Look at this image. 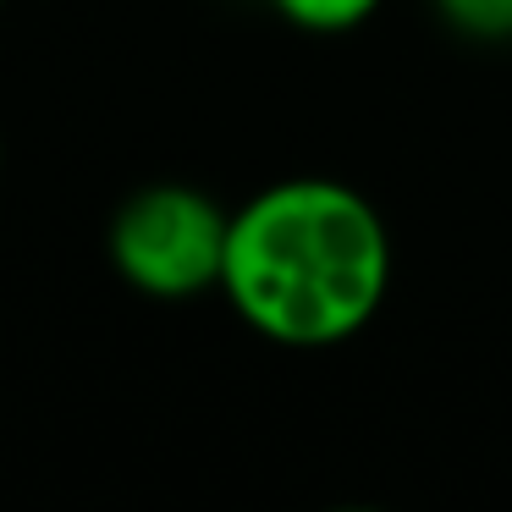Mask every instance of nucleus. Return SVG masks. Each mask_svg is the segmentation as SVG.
I'll return each instance as SVG.
<instances>
[{"instance_id": "nucleus-1", "label": "nucleus", "mask_w": 512, "mask_h": 512, "mask_svg": "<svg viewBox=\"0 0 512 512\" xmlns=\"http://www.w3.org/2000/svg\"><path fill=\"white\" fill-rule=\"evenodd\" d=\"M221 292L265 342L336 347L386 303L391 232L375 204L336 177L270 182L232 215Z\"/></svg>"}, {"instance_id": "nucleus-4", "label": "nucleus", "mask_w": 512, "mask_h": 512, "mask_svg": "<svg viewBox=\"0 0 512 512\" xmlns=\"http://www.w3.org/2000/svg\"><path fill=\"white\" fill-rule=\"evenodd\" d=\"M435 6L468 39H512V0H435Z\"/></svg>"}, {"instance_id": "nucleus-2", "label": "nucleus", "mask_w": 512, "mask_h": 512, "mask_svg": "<svg viewBox=\"0 0 512 512\" xmlns=\"http://www.w3.org/2000/svg\"><path fill=\"white\" fill-rule=\"evenodd\" d=\"M232 215L188 182H149L127 193L111 215V265L133 292L160 303H188L221 287Z\"/></svg>"}, {"instance_id": "nucleus-5", "label": "nucleus", "mask_w": 512, "mask_h": 512, "mask_svg": "<svg viewBox=\"0 0 512 512\" xmlns=\"http://www.w3.org/2000/svg\"><path fill=\"white\" fill-rule=\"evenodd\" d=\"M0 166H6V149H0Z\"/></svg>"}, {"instance_id": "nucleus-3", "label": "nucleus", "mask_w": 512, "mask_h": 512, "mask_svg": "<svg viewBox=\"0 0 512 512\" xmlns=\"http://www.w3.org/2000/svg\"><path fill=\"white\" fill-rule=\"evenodd\" d=\"M380 0H276V12L292 28H309V34H347L358 28Z\"/></svg>"}]
</instances>
